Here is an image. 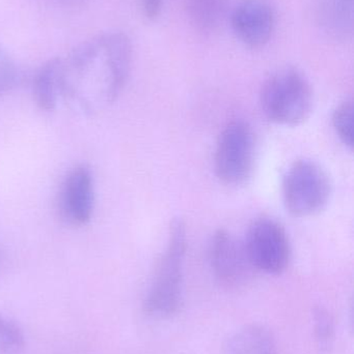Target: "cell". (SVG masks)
<instances>
[{"label":"cell","instance_id":"cell-6","mask_svg":"<svg viewBox=\"0 0 354 354\" xmlns=\"http://www.w3.org/2000/svg\"><path fill=\"white\" fill-rule=\"evenodd\" d=\"M242 243L255 270L280 274L290 263V241L284 227L274 218L262 216L254 221Z\"/></svg>","mask_w":354,"mask_h":354},{"label":"cell","instance_id":"cell-2","mask_svg":"<svg viewBox=\"0 0 354 354\" xmlns=\"http://www.w3.org/2000/svg\"><path fill=\"white\" fill-rule=\"evenodd\" d=\"M186 249V225L180 218H174L168 227L166 250L158 260L143 301L149 315L168 317L180 309Z\"/></svg>","mask_w":354,"mask_h":354},{"label":"cell","instance_id":"cell-16","mask_svg":"<svg viewBox=\"0 0 354 354\" xmlns=\"http://www.w3.org/2000/svg\"><path fill=\"white\" fill-rule=\"evenodd\" d=\"M20 80L21 72L18 66L0 45V95L12 91Z\"/></svg>","mask_w":354,"mask_h":354},{"label":"cell","instance_id":"cell-10","mask_svg":"<svg viewBox=\"0 0 354 354\" xmlns=\"http://www.w3.org/2000/svg\"><path fill=\"white\" fill-rule=\"evenodd\" d=\"M353 0H319L317 16L330 37L345 39L353 35Z\"/></svg>","mask_w":354,"mask_h":354},{"label":"cell","instance_id":"cell-9","mask_svg":"<svg viewBox=\"0 0 354 354\" xmlns=\"http://www.w3.org/2000/svg\"><path fill=\"white\" fill-rule=\"evenodd\" d=\"M237 39L251 49L263 47L274 28V10L270 0H240L231 14Z\"/></svg>","mask_w":354,"mask_h":354},{"label":"cell","instance_id":"cell-14","mask_svg":"<svg viewBox=\"0 0 354 354\" xmlns=\"http://www.w3.org/2000/svg\"><path fill=\"white\" fill-rule=\"evenodd\" d=\"M332 124L335 133L343 145L353 149L354 106L353 100H346L337 106L333 112Z\"/></svg>","mask_w":354,"mask_h":354},{"label":"cell","instance_id":"cell-18","mask_svg":"<svg viewBox=\"0 0 354 354\" xmlns=\"http://www.w3.org/2000/svg\"><path fill=\"white\" fill-rule=\"evenodd\" d=\"M163 0H141L143 14L149 20H156L160 15Z\"/></svg>","mask_w":354,"mask_h":354},{"label":"cell","instance_id":"cell-8","mask_svg":"<svg viewBox=\"0 0 354 354\" xmlns=\"http://www.w3.org/2000/svg\"><path fill=\"white\" fill-rule=\"evenodd\" d=\"M95 203V187L91 170L85 165L73 168L62 181L58 210L67 224L80 227L91 221Z\"/></svg>","mask_w":354,"mask_h":354},{"label":"cell","instance_id":"cell-11","mask_svg":"<svg viewBox=\"0 0 354 354\" xmlns=\"http://www.w3.org/2000/svg\"><path fill=\"white\" fill-rule=\"evenodd\" d=\"M62 95V64L60 58H53L43 64L33 79V97L41 109L50 111L57 105Z\"/></svg>","mask_w":354,"mask_h":354},{"label":"cell","instance_id":"cell-19","mask_svg":"<svg viewBox=\"0 0 354 354\" xmlns=\"http://www.w3.org/2000/svg\"><path fill=\"white\" fill-rule=\"evenodd\" d=\"M60 3L67 4V6H75V4L81 3L83 0H57Z\"/></svg>","mask_w":354,"mask_h":354},{"label":"cell","instance_id":"cell-17","mask_svg":"<svg viewBox=\"0 0 354 354\" xmlns=\"http://www.w3.org/2000/svg\"><path fill=\"white\" fill-rule=\"evenodd\" d=\"M315 335L318 346L321 351H328L334 340V322L330 314L324 309L315 311Z\"/></svg>","mask_w":354,"mask_h":354},{"label":"cell","instance_id":"cell-12","mask_svg":"<svg viewBox=\"0 0 354 354\" xmlns=\"http://www.w3.org/2000/svg\"><path fill=\"white\" fill-rule=\"evenodd\" d=\"M276 342L269 330L263 326H249L229 339L226 354H276Z\"/></svg>","mask_w":354,"mask_h":354},{"label":"cell","instance_id":"cell-15","mask_svg":"<svg viewBox=\"0 0 354 354\" xmlns=\"http://www.w3.org/2000/svg\"><path fill=\"white\" fill-rule=\"evenodd\" d=\"M25 346V337L18 324L0 314V354H19Z\"/></svg>","mask_w":354,"mask_h":354},{"label":"cell","instance_id":"cell-1","mask_svg":"<svg viewBox=\"0 0 354 354\" xmlns=\"http://www.w3.org/2000/svg\"><path fill=\"white\" fill-rule=\"evenodd\" d=\"M132 45L120 31L104 33L83 43L62 59V95L83 107L112 103L125 88L130 75Z\"/></svg>","mask_w":354,"mask_h":354},{"label":"cell","instance_id":"cell-4","mask_svg":"<svg viewBox=\"0 0 354 354\" xmlns=\"http://www.w3.org/2000/svg\"><path fill=\"white\" fill-rule=\"evenodd\" d=\"M332 193L328 172L312 160H297L283 176V201L287 212L295 218H310L324 212Z\"/></svg>","mask_w":354,"mask_h":354},{"label":"cell","instance_id":"cell-13","mask_svg":"<svg viewBox=\"0 0 354 354\" xmlns=\"http://www.w3.org/2000/svg\"><path fill=\"white\" fill-rule=\"evenodd\" d=\"M227 8V0H188L189 16L204 30L216 28L224 21Z\"/></svg>","mask_w":354,"mask_h":354},{"label":"cell","instance_id":"cell-20","mask_svg":"<svg viewBox=\"0 0 354 354\" xmlns=\"http://www.w3.org/2000/svg\"><path fill=\"white\" fill-rule=\"evenodd\" d=\"M2 259H3V257H2L1 250H0V266H1Z\"/></svg>","mask_w":354,"mask_h":354},{"label":"cell","instance_id":"cell-5","mask_svg":"<svg viewBox=\"0 0 354 354\" xmlns=\"http://www.w3.org/2000/svg\"><path fill=\"white\" fill-rule=\"evenodd\" d=\"M256 142L253 129L245 120L229 122L218 137L214 170L222 183L240 185L253 174Z\"/></svg>","mask_w":354,"mask_h":354},{"label":"cell","instance_id":"cell-3","mask_svg":"<svg viewBox=\"0 0 354 354\" xmlns=\"http://www.w3.org/2000/svg\"><path fill=\"white\" fill-rule=\"evenodd\" d=\"M260 105L264 115L274 124L299 126L309 120L313 112V89L301 71L281 68L262 85Z\"/></svg>","mask_w":354,"mask_h":354},{"label":"cell","instance_id":"cell-7","mask_svg":"<svg viewBox=\"0 0 354 354\" xmlns=\"http://www.w3.org/2000/svg\"><path fill=\"white\" fill-rule=\"evenodd\" d=\"M210 263L216 278L228 286H240L251 279L255 268L249 262L243 243L229 231L220 229L210 243Z\"/></svg>","mask_w":354,"mask_h":354}]
</instances>
